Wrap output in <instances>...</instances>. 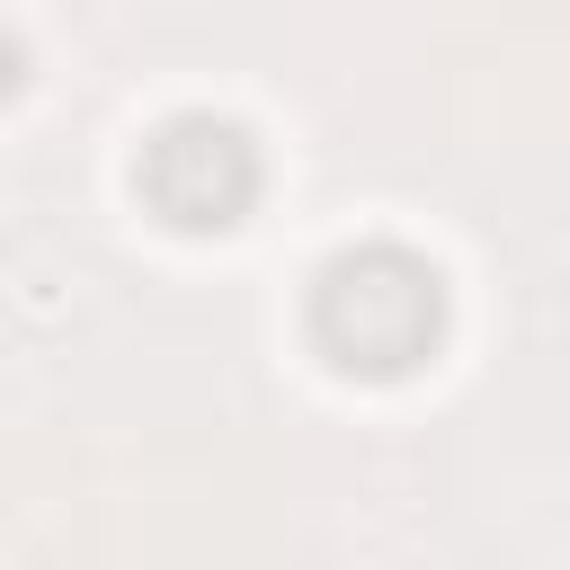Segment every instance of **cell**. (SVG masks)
<instances>
[{
    "label": "cell",
    "mask_w": 570,
    "mask_h": 570,
    "mask_svg": "<svg viewBox=\"0 0 570 570\" xmlns=\"http://www.w3.org/2000/svg\"><path fill=\"white\" fill-rule=\"evenodd\" d=\"M445 276L410 240H356L312 276V347L356 383H401L445 347Z\"/></svg>",
    "instance_id": "1"
},
{
    "label": "cell",
    "mask_w": 570,
    "mask_h": 570,
    "mask_svg": "<svg viewBox=\"0 0 570 570\" xmlns=\"http://www.w3.org/2000/svg\"><path fill=\"white\" fill-rule=\"evenodd\" d=\"M258 142H249V125L240 116H223V107H169L151 134H142V151H134V187H142V205L160 214V223H178V232H232L249 205H258Z\"/></svg>",
    "instance_id": "2"
},
{
    "label": "cell",
    "mask_w": 570,
    "mask_h": 570,
    "mask_svg": "<svg viewBox=\"0 0 570 570\" xmlns=\"http://www.w3.org/2000/svg\"><path fill=\"white\" fill-rule=\"evenodd\" d=\"M9 80H18V36L0 27V89H9Z\"/></svg>",
    "instance_id": "3"
}]
</instances>
